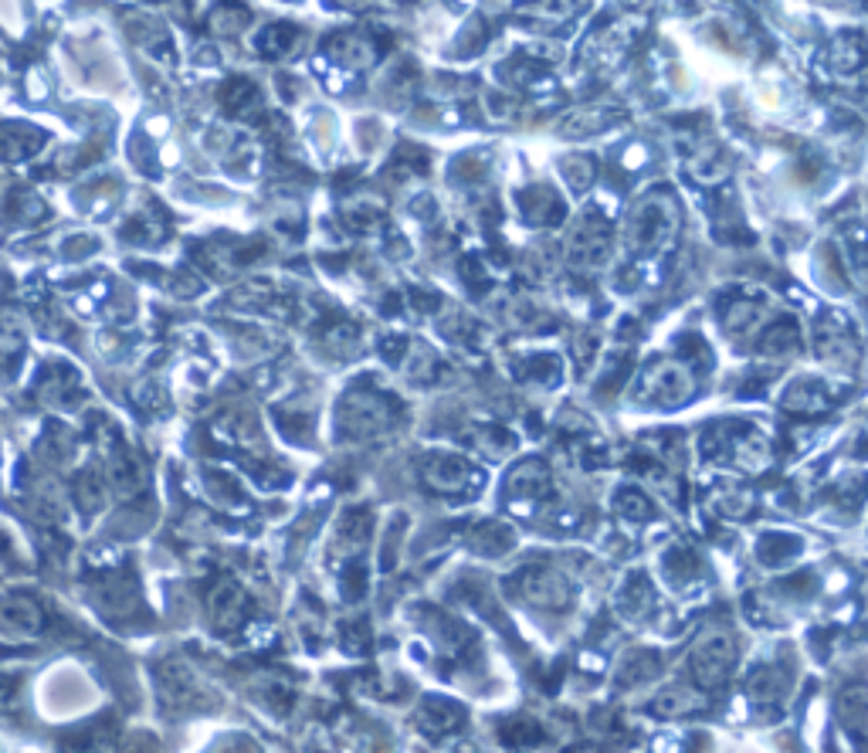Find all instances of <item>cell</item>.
Returning a JSON list of instances; mask_svg holds the SVG:
<instances>
[{"instance_id":"obj_1","label":"cell","mask_w":868,"mask_h":753,"mask_svg":"<svg viewBox=\"0 0 868 753\" xmlns=\"http://www.w3.org/2000/svg\"><path fill=\"white\" fill-rule=\"evenodd\" d=\"M0 624L14 634H38L41 631V608L31 598H8L0 601Z\"/></svg>"},{"instance_id":"obj_2","label":"cell","mask_w":868,"mask_h":753,"mask_svg":"<svg viewBox=\"0 0 868 753\" xmlns=\"http://www.w3.org/2000/svg\"><path fill=\"white\" fill-rule=\"evenodd\" d=\"M41 146V136L28 126H4L0 130V156L4 160H24Z\"/></svg>"},{"instance_id":"obj_3","label":"cell","mask_w":868,"mask_h":753,"mask_svg":"<svg viewBox=\"0 0 868 753\" xmlns=\"http://www.w3.org/2000/svg\"><path fill=\"white\" fill-rule=\"evenodd\" d=\"M79 499H82V506H85V509H95V506L102 502V489H99V479L85 476V479L79 482Z\"/></svg>"}]
</instances>
